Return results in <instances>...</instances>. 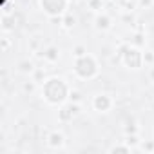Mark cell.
Listing matches in <instances>:
<instances>
[{
    "instance_id": "1",
    "label": "cell",
    "mask_w": 154,
    "mask_h": 154,
    "mask_svg": "<svg viewBox=\"0 0 154 154\" xmlns=\"http://www.w3.org/2000/svg\"><path fill=\"white\" fill-rule=\"evenodd\" d=\"M76 72H78L82 78H93L96 74V63L91 56H82L76 62Z\"/></svg>"
},
{
    "instance_id": "2",
    "label": "cell",
    "mask_w": 154,
    "mask_h": 154,
    "mask_svg": "<svg viewBox=\"0 0 154 154\" xmlns=\"http://www.w3.org/2000/svg\"><path fill=\"white\" fill-rule=\"evenodd\" d=\"M123 54H125V62H127V63H131V60H132V67H134V69L141 63V54H140L136 49H127Z\"/></svg>"
},
{
    "instance_id": "3",
    "label": "cell",
    "mask_w": 154,
    "mask_h": 154,
    "mask_svg": "<svg viewBox=\"0 0 154 154\" xmlns=\"http://www.w3.org/2000/svg\"><path fill=\"white\" fill-rule=\"evenodd\" d=\"M94 107H96L98 111H107V109L111 107L109 96H107V94H98V96L94 98Z\"/></svg>"
},
{
    "instance_id": "4",
    "label": "cell",
    "mask_w": 154,
    "mask_h": 154,
    "mask_svg": "<svg viewBox=\"0 0 154 154\" xmlns=\"http://www.w3.org/2000/svg\"><path fill=\"white\" fill-rule=\"evenodd\" d=\"M76 111H78V107H76V105H67V107L63 109V112H62V118L74 116V114H76Z\"/></svg>"
},
{
    "instance_id": "5",
    "label": "cell",
    "mask_w": 154,
    "mask_h": 154,
    "mask_svg": "<svg viewBox=\"0 0 154 154\" xmlns=\"http://www.w3.org/2000/svg\"><path fill=\"white\" fill-rule=\"evenodd\" d=\"M96 27H98V29H107V27H109V18H107L105 15H103V17H98V18H96Z\"/></svg>"
},
{
    "instance_id": "6",
    "label": "cell",
    "mask_w": 154,
    "mask_h": 154,
    "mask_svg": "<svg viewBox=\"0 0 154 154\" xmlns=\"http://www.w3.org/2000/svg\"><path fill=\"white\" fill-rule=\"evenodd\" d=\"M62 140H63L62 134H58V132L51 134V145H62Z\"/></svg>"
},
{
    "instance_id": "7",
    "label": "cell",
    "mask_w": 154,
    "mask_h": 154,
    "mask_svg": "<svg viewBox=\"0 0 154 154\" xmlns=\"http://www.w3.org/2000/svg\"><path fill=\"white\" fill-rule=\"evenodd\" d=\"M74 54H76V56H84V54H85V49H84L82 45H78V47L74 49Z\"/></svg>"
},
{
    "instance_id": "8",
    "label": "cell",
    "mask_w": 154,
    "mask_h": 154,
    "mask_svg": "<svg viewBox=\"0 0 154 154\" xmlns=\"http://www.w3.org/2000/svg\"><path fill=\"white\" fill-rule=\"evenodd\" d=\"M72 24H74V18H72V17H67V18H65V26H67V27H71Z\"/></svg>"
},
{
    "instance_id": "9",
    "label": "cell",
    "mask_w": 154,
    "mask_h": 154,
    "mask_svg": "<svg viewBox=\"0 0 154 154\" xmlns=\"http://www.w3.org/2000/svg\"><path fill=\"white\" fill-rule=\"evenodd\" d=\"M71 100L78 102V100H80V93H71Z\"/></svg>"
},
{
    "instance_id": "10",
    "label": "cell",
    "mask_w": 154,
    "mask_h": 154,
    "mask_svg": "<svg viewBox=\"0 0 154 154\" xmlns=\"http://www.w3.org/2000/svg\"><path fill=\"white\" fill-rule=\"evenodd\" d=\"M98 4H100V0H91V8H94V9H96V8H98Z\"/></svg>"
},
{
    "instance_id": "11",
    "label": "cell",
    "mask_w": 154,
    "mask_h": 154,
    "mask_svg": "<svg viewBox=\"0 0 154 154\" xmlns=\"http://www.w3.org/2000/svg\"><path fill=\"white\" fill-rule=\"evenodd\" d=\"M127 143H136V136H131V138H127Z\"/></svg>"
},
{
    "instance_id": "12",
    "label": "cell",
    "mask_w": 154,
    "mask_h": 154,
    "mask_svg": "<svg viewBox=\"0 0 154 154\" xmlns=\"http://www.w3.org/2000/svg\"><path fill=\"white\" fill-rule=\"evenodd\" d=\"M150 78H152V80H154V69H152V72H150Z\"/></svg>"
},
{
    "instance_id": "13",
    "label": "cell",
    "mask_w": 154,
    "mask_h": 154,
    "mask_svg": "<svg viewBox=\"0 0 154 154\" xmlns=\"http://www.w3.org/2000/svg\"><path fill=\"white\" fill-rule=\"evenodd\" d=\"M74 2H76V0H74Z\"/></svg>"
}]
</instances>
